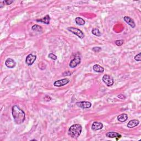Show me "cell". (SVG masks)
Segmentation results:
<instances>
[{
  "instance_id": "obj_14",
  "label": "cell",
  "mask_w": 141,
  "mask_h": 141,
  "mask_svg": "<svg viewBox=\"0 0 141 141\" xmlns=\"http://www.w3.org/2000/svg\"><path fill=\"white\" fill-rule=\"evenodd\" d=\"M106 136L107 137H109V138H116V137H118V138H121V135H120L117 132H107L106 134Z\"/></svg>"
},
{
  "instance_id": "obj_17",
  "label": "cell",
  "mask_w": 141,
  "mask_h": 141,
  "mask_svg": "<svg viewBox=\"0 0 141 141\" xmlns=\"http://www.w3.org/2000/svg\"><path fill=\"white\" fill-rule=\"evenodd\" d=\"M75 21H76V24H77V25L80 26H84L85 24V23H86V22H85V21L82 18H80V17H79L76 18Z\"/></svg>"
},
{
  "instance_id": "obj_10",
  "label": "cell",
  "mask_w": 141,
  "mask_h": 141,
  "mask_svg": "<svg viewBox=\"0 0 141 141\" xmlns=\"http://www.w3.org/2000/svg\"><path fill=\"white\" fill-rule=\"evenodd\" d=\"M5 64L7 66V67L10 68H13L16 65V62H15L14 60L11 58H8L5 61Z\"/></svg>"
},
{
  "instance_id": "obj_18",
  "label": "cell",
  "mask_w": 141,
  "mask_h": 141,
  "mask_svg": "<svg viewBox=\"0 0 141 141\" xmlns=\"http://www.w3.org/2000/svg\"><path fill=\"white\" fill-rule=\"evenodd\" d=\"M32 29L34 31H36L38 32H41L42 30V28L41 26L38 25V24H35V25L33 26L32 27Z\"/></svg>"
},
{
  "instance_id": "obj_3",
  "label": "cell",
  "mask_w": 141,
  "mask_h": 141,
  "mask_svg": "<svg viewBox=\"0 0 141 141\" xmlns=\"http://www.w3.org/2000/svg\"><path fill=\"white\" fill-rule=\"evenodd\" d=\"M67 29L68 30L70 31V32L72 33L73 34L77 35L78 37H79L80 38V39H82L84 38V34L83 33V32L80 29H79L73 27H69L67 28Z\"/></svg>"
},
{
  "instance_id": "obj_11",
  "label": "cell",
  "mask_w": 141,
  "mask_h": 141,
  "mask_svg": "<svg viewBox=\"0 0 141 141\" xmlns=\"http://www.w3.org/2000/svg\"><path fill=\"white\" fill-rule=\"evenodd\" d=\"M124 19L127 24H128L129 26H130L131 27L133 28L136 26V24L135 23V21H134L133 19H132L131 18L128 16H125L124 17Z\"/></svg>"
},
{
  "instance_id": "obj_23",
  "label": "cell",
  "mask_w": 141,
  "mask_h": 141,
  "mask_svg": "<svg viewBox=\"0 0 141 141\" xmlns=\"http://www.w3.org/2000/svg\"><path fill=\"white\" fill-rule=\"evenodd\" d=\"M141 53L140 52V53H138L137 55L135 56V60H136V61H141Z\"/></svg>"
},
{
  "instance_id": "obj_20",
  "label": "cell",
  "mask_w": 141,
  "mask_h": 141,
  "mask_svg": "<svg viewBox=\"0 0 141 141\" xmlns=\"http://www.w3.org/2000/svg\"><path fill=\"white\" fill-rule=\"evenodd\" d=\"M115 44L117 46H121L122 45V44L124 43V40H116L115 42Z\"/></svg>"
},
{
  "instance_id": "obj_2",
  "label": "cell",
  "mask_w": 141,
  "mask_h": 141,
  "mask_svg": "<svg viewBox=\"0 0 141 141\" xmlns=\"http://www.w3.org/2000/svg\"><path fill=\"white\" fill-rule=\"evenodd\" d=\"M82 131V127L81 125L79 124H75L72 125L70 127L68 131V134L71 137L77 139L79 137Z\"/></svg>"
},
{
  "instance_id": "obj_21",
  "label": "cell",
  "mask_w": 141,
  "mask_h": 141,
  "mask_svg": "<svg viewBox=\"0 0 141 141\" xmlns=\"http://www.w3.org/2000/svg\"><path fill=\"white\" fill-rule=\"evenodd\" d=\"M92 50L95 52H99L100 51H102V48L100 47H98V46H96V47H94L92 49Z\"/></svg>"
},
{
  "instance_id": "obj_13",
  "label": "cell",
  "mask_w": 141,
  "mask_h": 141,
  "mask_svg": "<svg viewBox=\"0 0 141 141\" xmlns=\"http://www.w3.org/2000/svg\"><path fill=\"white\" fill-rule=\"evenodd\" d=\"M50 17L49 15H46V16H45L44 17L42 18L41 19H37V22H41V23H43L45 24H49L50 21Z\"/></svg>"
},
{
  "instance_id": "obj_1",
  "label": "cell",
  "mask_w": 141,
  "mask_h": 141,
  "mask_svg": "<svg viewBox=\"0 0 141 141\" xmlns=\"http://www.w3.org/2000/svg\"><path fill=\"white\" fill-rule=\"evenodd\" d=\"M12 114L14 122L17 125L22 124L26 119L25 113L18 106H13Z\"/></svg>"
},
{
  "instance_id": "obj_5",
  "label": "cell",
  "mask_w": 141,
  "mask_h": 141,
  "mask_svg": "<svg viewBox=\"0 0 141 141\" xmlns=\"http://www.w3.org/2000/svg\"><path fill=\"white\" fill-rule=\"evenodd\" d=\"M103 81L107 86H112L114 84V79L111 76L108 75H105L103 77Z\"/></svg>"
},
{
  "instance_id": "obj_24",
  "label": "cell",
  "mask_w": 141,
  "mask_h": 141,
  "mask_svg": "<svg viewBox=\"0 0 141 141\" xmlns=\"http://www.w3.org/2000/svg\"><path fill=\"white\" fill-rule=\"evenodd\" d=\"M44 100H45L46 102H48L50 101V100H51V98L50 96L46 95H45V97H44Z\"/></svg>"
},
{
  "instance_id": "obj_27",
  "label": "cell",
  "mask_w": 141,
  "mask_h": 141,
  "mask_svg": "<svg viewBox=\"0 0 141 141\" xmlns=\"http://www.w3.org/2000/svg\"><path fill=\"white\" fill-rule=\"evenodd\" d=\"M4 3H5V2H4V1L0 2V8L3 7L4 6Z\"/></svg>"
},
{
  "instance_id": "obj_28",
  "label": "cell",
  "mask_w": 141,
  "mask_h": 141,
  "mask_svg": "<svg viewBox=\"0 0 141 141\" xmlns=\"http://www.w3.org/2000/svg\"><path fill=\"white\" fill-rule=\"evenodd\" d=\"M71 73L70 72H65V73H64V76H70L71 75Z\"/></svg>"
},
{
  "instance_id": "obj_19",
  "label": "cell",
  "mask_w": 141,
  "mask_h": 141,
  "mask_svg": "<svg viewBox=\"0 0 141 141\" xmlns=\"http://www.w3.org/2000/svg\"><path fill=\"white\" fill-rule=\"evenodd\" d=\"M91 33H92L93 34L97 36V37H100V36L102 35L101 32H100L98 29H97V28L93 29L92 31H91Z\"/></svg>"
},
{
  "instance_id": "obj_6",
  "label": "cell",
  "mask_w": 141,
  "mask_h": 141,
  "mask_svg": "<svg viewBox=\"0 0 141 141\" xmlns=\"http://www.w3.org/2000/svg\"><path fill=\"white\" fill-rule=\"evenodd\" d=\"M69 82H70V79H67V78H64V79H60L55 81L53 83V85L55 87H61L67 84Z\"/></svg>"
},
{
  "instance_id": "obj_26",
  "label": "cell",
  "mask_w": 141,
  "mask_h": 141,
  "mask_svg": "<svg viewBox=\"0 0 141 141\" xmlns=\"http://www.w3.org/2000/svg\"><path fill=\"white\" fill-rule=\"evenodd\" d=\"M117 97H118V98H119V99H126V97H125V95H122V94H120V95H117Z\"/></svg>"
},
{
  "instance_id": "obj_7",
  "label": "cell",
  "mask_w": 141,
  "mask_h": 141,
  "mask_svg": "<svg viewBox=\"0 0 141 141\" xmlns=\"http://www.w3.org/2000/svg\"><path fill=\"white\" fill-rule=\"evenodd\" d=\"M76 105L78 107L82 109H89L91 106V104L90 102L83 101V102H78L76 103Z\"/></svg>"
},
{
  "instance_id": "obj_8",
  "label": "cell",
  "mask_w": 141,
  "mask_h": 141,
  "mask_svg": "<svg viewBox=\"0 0 141 141\" xmlns=\"http://www.w3.org/2000/svg\"><path fill=\"white\" fill-rule=\"evenodd\" d=\"M81 59L79 56H76L71 61L70 63V67L71 68H74L77 67L78 64H80Z\"/></svg>"
},
{
  "instance_id": "obj_12",
  "label": "cell",
  "mask_w": 141,
  "mask_h": 141,
  "mask_svg": "<svg viewBox=\"0 0 141 141\" xmlns=\"http://www.w3.org/2000/svg\"><path fill=\"white\" fill-rule=\"evenodd\" d=\"M139 121L138 120H132L131 121H129V122L127 124V126L128 128H132L133 127H135L136 126H137V125L139 124Z\"/></svg>"
},
{
  "instance_id": "obj_22",
  "label": "cell",
  "mask_w": 141,
  "mask_h": 141,
  "mask_svg": "<svg viewBox=\"0 0 141 141\" xmlns=\"http://www.w3.org/2000/svg\"><path fill=\"white\" fill-rule=\"evenodd\" d=\"M48 57L49 58H50L51 59H52L53 60H57V56H56L54 54H53V53H49V55H48Z\"/></svg>"
},
{
  "instance_id": "obj_9",
  "label": "cell",
  "mask_w": 141,
  "mask_h": 141,
  "mask_svg": "<svg viewBox=\"0 0 141 141\" xmlns=\"http://www.w3.org/2000/svg\"><path fill=\"white\" fill-rule=\"evenodd\" d=\"M103 128V124L102 122L98 121L94 122L92 124V126H91V129L93 131L100 130V129H102Z\"/></svg>"
},
{
  "instance_id": "obj_15",
  "label": "cell",
  "mask_w": 141,
  "mask_h": 141,
  "mask_svg": "<svg viewBox=\"0 0 141 141\" xmlns=\"http://www.w3.org/2000/svg\"><path fill=\"white\" fill-rule=\"evenodd\" d=\"M93 69L94 71L98 73H103L104 71V68L101 66H100L99 64H96L95 65L93 66Z\"/></svg>"
},
{
  "instance_id": "obj_4",
  "label": "cell",
  "mask_w": 141,
  "mask_h": 141,
  "mask_svg": "<svg viewBox=\"0 0 141 141\" xmlns=\"http://www.w3.org/2000/svg\"><path fill=\"white\" fill-rule=\"evenodd\" d=\"M37 60V56L33 53H30L26 56V62L28 66H31L34 63L35 60Z\"/></svg>"
},
{
  "instance_id": "obj_25",
  "label": "cell",
  "mask_w": 141,
  "mask_h": 141,
  "mask_svg": "<svg viewBox=\"0 0 141 141\" xmlns=\"http://www.w3.org/2000/svg\"><path fill=\"white\" fill-rule=\"evenodd\" d=\"M6 4L7 5H10V4L13 3V1H11V0H6V1H4Z\"/></svg>"
},
{
  "instance_id": "obj_16",
  "label": "cell",
  "mask_w": 141,
  "mask_h": 141,
  "mask_svg": "<svg viewBox=\"0 0 141 141\" xmlns=\"http://www.w3.org/2000/svg\"><path fill=\"white\" fill-rule=\"evenodd\" d=\"M127 118H128V116H127L126 114H122L117 116L118 120L121 122H124L126 121Z\"/></svg>"
}]
</instances>
